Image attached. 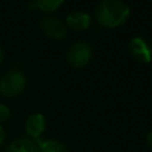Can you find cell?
Segmentation results:
<instances>
[{"label": "cell", "mask_w": 152, "mask_h": 152, "mask_svg": "<svg viewBox=\"0 0 152 152\" xmlns=\"http://www.w3.org/2000/svg\"><path fill=\"white\" fill-rule=\"evenodd\" d=\"M129 7L118 0H103L95 10L97 23L107 28H114L122 25L129 17Z\"/></svg>", "instance_id": "6da1fadb"}, {"label": "cell", "mask_w": 152, "mask_h": 152, "mask_svg": "<svg viewBox=\"0 0 152 152\" xmlns=\"http://www.w3.org/2000/svg\"><path fill=\"white\" fill-rule=\"evenodd\" d=\"M26 86V77L23 71L12 69L0 77V93L5 97H15L23 93Z\"/></svg>", "instance_id": "7a4b0ae2"}, {"label": "cell", "mask_w": 152, "mask_h": 152, "mask_svg": "<svg viewBox=\"0 0 152 152\" xmlns=\"http://www.w3.org/2000/svg\"><path fill=\"white\" fill-rule=\"evenodd\" d=\"M93 57V49L86 42H77L68 50V63L76 69L86 66Z\"/></svg>", "instance_id": "3957f363"}, {"label": "cell", "mask_w": 152, "mask_h": 152, "mask_svg": "<svg viewBox=\"0 0 152 152\" xmlns=\"http://www.w3.org/2000/svg\"><path fill=\"white\" fill-rule=\"evenodd\" d=\"M44 33L52 39H64L66 36V26L55 15H46L40 21Z\"/></svg>", "instance_id": "277c9868"}, {"label": "cell", "mask_w": 152, "mask_h": 152, "mask_svg": "<svg viewBox=\"0 0 152 152\" xmlns=\"http://www.w3.org/2000/svg\"><path fill=\"white\" fill-rule=\"evenodd\" d=\"M129 52L140 63H150L152 59V46L141 37H134L129 42Z\"/></svg>", "instance_id": "5b68a950"}, {"label": "cell", "mask_w": 152, "mask_h": 152, "mask_svg": "<svg viewBox=\"0 0 152 152\" xmlns=\"http://www.w3.org/2000/svg\"><path fill=\"white\" fill-rule=\"evenodd\" d=\"M46 128V119L42 113H32L25 120V132L27 138L37 140Z\"/></svg>", "instance_id": "8992f818"}, {"label": "cell", "mask_w": 152, "mask_h": 152, "mask_svg": "<svg viewBox=\"0 0 152 152\" xmlns=\"http://www.w3.org/2000/svg\"><path fill=\"white\" fill-rule=\"evenodd\" d=\"M5 152H39V147L36 140L26 137L12 140L6 146Z\"/></svg>", "instance_id": "52a82bcc"}, {"label": "cell", "mask_w": 152, "mask_h": 152, "mask_svg": "<svg viewBox=\"0 0 152 152\" xmlns=\"http://www.w3.org/2000/svg\"><path fill=\"white\" fill-rule=\"evenodd\" d=\"M90 15L82 11H75L68 14L66 17V25L68 27L75 31H84L90 25Z\"/></svg>", "instance_id": "ba28073f"}, {"label": "cell", "mask_w": 152, "mask_h": 152, "mask_svg": "<svg viewBox=\"0 0 152 152\" xmlns=\"http://www.w3.org/2000/svg\"><path fill=\"white\" fill-rule=\"evenodd\" d=\"M63 5L62 0H37L28 4L30 8H37L45 13H52L56 10H58L59 6Z\"/></svg>", "instance_id": "9c48e42d"}, {"label": "cell", "mask_w": 152, "mask_h": 152, "mask_svg": "<svg viewBox=\"0 0 152 152\" xmlns=\"http://www.w3.org/2000/svg\"><path fill=\"white\" fill-rule=\"evenodd\" d=\"M37 142H38L39 152H68L65 145L55 139L39 140Z\"/></svg>", "instance_id": "30bf717a"}, {"label": "cell", "mask_w": 152, "mask_h": 152, "mask_svg": "<svg viewBox=\"0 0 152 152\" xmlns=\"http://www.w3.org/2000/svg\"><path fill=\"white\" fill-rule=\"evenodd\" d=\"M10 116H11V109L6 104L0 103V124L5 122Z\"/></svg>", "instance_id": "8fae6325"}, {"label": "cell", "mask_w": 152, "mask_h": 152, "mask_svg": "<svg viewBox=\"0 0 152 152\" xmlns=\"http://www.w3.org/2000/svg\"><path fill=\"white\" fill-rule=\"evenodd\" d=\"M5 139H6V132H5V128H4V126L0 124V146L4 144Z\"/></svg>", "instance_id": "7c38bea8"}, {"label": "cell", "mask_w": 152, "mask_h": 152, "mask_svg": "<svg viewBox=\"0 0 152 152\" xmlns=\"http://www.w3.org/2000/svg\"><path fill=\"white\" fill-rule=\"evenodd\" d=\"M146 141H147V145L152 148V129L147 133V137H146Z\"/></svg>", "instance_id": "4fadbf2b"}, {"label": "cell", "mask_w": 152, "mask_h": 152, "mask_svg": "<svg viewBox=\"0 0 152 152\" xmlns=\"http://www.w3.org/2000/svg\"><path fill=\"white\" fill-rule=\"evenodd\" d=\"M4 59H5V51H4L2 46H0V65L2 64Z\"/></svg>", "instance_id": "5bb4252c"}]
</instances>
